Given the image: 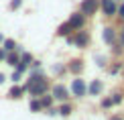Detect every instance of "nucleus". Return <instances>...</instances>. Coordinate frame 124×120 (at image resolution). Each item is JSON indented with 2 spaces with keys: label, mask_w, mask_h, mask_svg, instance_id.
I'll list each match as a JSON object with an SVG mask.
<instances>
[{
  "label": "nucleus",
  "mask_w": 124,
  "mask_h": 120,
  "mask_svg": "<svg viewBox=\"0 0 124 120\" xmlns=\"http://www.w3.org/2000/svg\"><path fill=\"white\" fill-rule=\"evenodd\" d=\"M24 86H27V94H29V96H33V98H41L43 94H47L51 90L49 80L41 73V71H33Z\"/></svg>",
  "instance_id": "1"
},
{
  "label": "nucleus",
  "mask_w": 124,
  "mask_h": 120,
  "mask_svg": "<svg viewBox=\"0 0 124 120\" xmlns=\"http://www.w3.org/2000/svg\"><path fill=\"white\" fill-rule=\"evenodd\" d=\"M69 92H71V96H75V98H85L87 96V83H85V80H81L79 75H77L75 80H71Z\"/></svg>",
  "instance_id": "2"
},
{
  "label": "nucleus",
  "mask_w": 124,
  "mask_h": 120,
  "mask_svg": "<svg viewBox=\"0 0 124 120\" xmlns=\"http://www.w3.org/2000/svg\"><path fill=\"white\" fill-rule=\"evenodd\" d=\"M100 10L106 18H114L118 14V0H100Z\"/></svg>",
  "instance_id": "3"
},
{
  "label": "nucleus",
  "mask_w": 124,
  "mask_h": 120,
  "mask_svg": "<svg viewBox=\"0 0 124 120\" xmlns=\"http://www.w3.org/2000/svg\"><path fill=\"white\" fill-rule=\"evenodd\" d=\"M98 10H100V0H81L79 2V12H84L87 18L94 16Z\"/></svg>",
  "instance_id": "4"
},
{
  "label": "nucleus",
  "mask_w": 124,
  "mask_h": 120,
  "mask_svg": "<svg viewBox=\"0 0 124 120\" xmlns=\"http://www.w3.org/2000/svg\"><path fill=\"white\" fill-rule=\"evenodd\" d=\"M90 41H92V35L87 33L85 29H79V31L73 33V45L79 47V49H85V47L90 45Z\"/></svg>",
  "instance_id": "5"
},
{
  "label": "nucleus",
  "mask_w": 124,
  "mask_h": 120,
  "mask_svg": "<svg viewBox=\"0 0 124 120\" xmlns=\"http://www.w3.org/2000/svg\"><path fill=\"white\" fill-rule=\"evenodd\" d=\"M51 94H53V98H55V100H59V102H67V100H69V96H71L69 88L63 86V83H55V86L51 88Z\"/></svg>",
  "instance_id": "6"
},
{
  "label": "nucleus",
  "mask_w": 124,
  "mask_h": 120,
  "mask_svg": "<svg viewBox=\"0 0 124 120\" xmlns=\"http://www.w3.org/2000/svg\"><path fill=\"white\" fill-rule=\"evenodd\" d=\"M84 69H85V61L79 59V57H73V59L67 63V71H69L71 75H75V77L84 73Z\"/></svg>",
  "instance_id": "7"
},
{
  "label": "nucleus",
  "mask_w": 124,
  "mask_h": 120,
  "mask_svg": "<svg viewBox=\"0 0 124 120\" xmlns=\"http://www.w3.org/2000/svg\"><path fill=\"white\" fill-rule=\"evenodd\" d=\"M102 41H104L106 45H116L118 43V31L114 27H104L102 29Z\"/></svg>",
  "instance_id": "8"
},
{
  "label": "nucleus",
  "mask_w": 124,
  "mask_h": 120,
  "mask_svg": "<svg viewBox=\"0 0 124 120\" xmlns=\"http://www.w3.org/2000/svg\"><path fill=\"white\" fill-rule=\"evenodd\" d=\"M71 23V27H73L75 31H79V29H85V20H87V16L84 12H79V10H77V12H71V16L67 18Z\"/></svg>",
  "instance_id": "9"
},
{
  "label": "nucleus",
  "mask_w": 124,
  "mask_h": 120,
  "mask_svg": "<svg viewBox=\"0 0 124 120\" xmlns=\"http://www.w3.org/2000/svg\"><path fill=\"white\" fill-rule=\"evenodd\" d=\"M104 92V81L102 80H92L87 83V96H102Z\"/></svg>",
  "instance_id": "10"
},
{
  "label": "nucleus",
  "mask_w": 124,
  "mask_h": 120,
  "mask_svg": "<svg viewBox=\"0 0 124 120\" xmlns=\"http://www.w3.org/2000/svg\"><path fill=\"white\" fill-rule=\"evenodd\" d=\"M24 94H27V86H24V83H23V86L14 83V86L8 90V98H12V100H20Z\"/></svg>",
  "instance_id": "11"
},
{
  "label": "nucleus",
  "mask_w": 124,
  "mask_h": 120,
  "mask_svg": "<svg viewBox=\"0 0 124 120\" xmlns=\"http://www.w3.org/2000/svg\"><path fill=\"white\" fill-rule=\"evenodd\" d=\"M73 33H75V29L71 27V23H69V20L61 23L59 27H57V31H55V35H57V37H69V35H73Z\"/></svg>",
  "instance_id": "12"
},
{
  "label": "nucleus",
  "mask_w": 124,
  "mask_h": 120,
  "mask_svg": "<svg viewBox=\"0 0 124 120\" xmlns=\"http://www.w3.org/2000/svg\"><path fill=\"white\" fill-rule=\"evenodd\" d=\"M122 69H124V63H122L120 59H114V61H112V65H108V73H110V75L122 73Z\"/></svg>",
  "instance_id": "13"
},
{
  "label": "nucleus",
  "mask_w": 124,
  "mask_h": 120,
  "mask_svg": "<svg viewBox=\"0 0 124 120\" xmlns=\"http://www.w3.org/2000/svg\"><path fill=\"white\" fill-rule=\"evenodd\" d=\"M71 112H73V106L69 102H61V106L57 108V114H61V116H71Z\"/></svg>",
  "instance_id": "14"
},
{
  "label": "nucleus",
  "mask_w": 124,
  "mask_h": 120,
  "mask_svg": "<svg viewBox=\"0 0 124 120\" xmlns=\"http://www.w3.org/2000/svg\"><path fill=\"white\" fill-rule=\"evenodd\" d=\"M39 100H41V104H43V108H47V110H49V108L53 106L55 98H53V94H49V92H47V94H43V96H41Z\"/></svg>",
  "instance_id": "15"
},
{
  "label": "nucleus",
  "mask_w": 124,
  "mask_h": 120,
  "mask_svg": "<svg viewBox=\"0 0 124 120\" xmlns=\"http://www.w3.org/2000/svg\"><path fill=\"white\" fill-rule=\"evenodd\" d=\"M18 61H20V53H18V51H10V53H6V63H8V65H14V67H16Z\"/></svg>",
  "instance_id": "16"
},
{
  "label": "nucleus",
  "mask_w": 124,
  "mask_h": 120,
  "mask_svg": "<svg viewBox=\"0 0 124 120\" xmlns=\"http://www.w3.org/2000/svg\"><path fill=\"white\" fill-rule=\"evenodd\" d=\"M110 98H112V102H114V106H118V104L124 102V92L122 90H116L114 94H110Z\"/></svg>",
  "instance_id": "17"
},
{
  "label": "nucleus",
  "mask_w": 124,
  "mask_h": 120,
  "mask_svg": "<svg viewBox=\"0 0 124 120\" xmlns=\"http://www.w3.org/2000/svg\"><path fill=\"white\" fill-rule=\"evenodd\" d=\"M29 108H31V112H41V110H45L39 98H33V100H31V104H29Z\"/></svg>",
  "instance_id": "18"
},
{
  "label": "nucleus",
  "mask_w": 124,
  "mask_h": 120,
  "mask_svg": "<svg viewBox=\"0 0 124 120\" xmlns=\"http://www.w3.org/2000/svg\"><path fill=\"white\" fill-rule=\"evenodd\" d=\"M2 47H4V49H6V53H10V51H14V49H16V41H14V39H4V43H2Z\"/></svg>",
  "instance_id": "19"
},
{
  "label": "nucleus",
  "mask_w": 124,
  "mask_h": 120,
  "mask_svg": "<svg viewBox=\"0 0 124 120\" xmlns=\"http://www.w3.org/2000/svg\"><path fill=\"white\" fill-rule=\"evenodd\" d=\"M122 53H124V45L120 43V41H118L116 45H112V55H114V57H120Z\"/></svg>",
  "instance_id": "20"
},
{
  "label": "nucleus",
  "mask_w": 124,
  "mask_h": 120,
  "mask_svg": "<svg viewBox=\"0 0 124 120\" xmlns=\"http://www.w3.org/2000/svg\"><path fill=\"white\" fill-rule=\"evenodd\" d=\"M33 55H31V53H27V51H23V55H20V63H24V65H29L31 67V63H33Z\"/></svg>",
  "instance_id": "21"
},
{
  "label": "nucleus",
  "mask_w": 124,
  "mask_h": 120,
  "mask_svg": "<svg viewBox=\"0 0 124 120\" xmlns=\"http://www.w3.org/2000/svg\"><path fill=\"white\" fill-rule=\"evenodd\" d=\"M100 106H102V108H106V110H108V108H114V102H112V98H110V96H106V98H102Z\"/></svg>",
  "instance_id": "22"
},
{
  "label": "nucleus",
  "mask_w": 124,
  "mask_h": 120,
  "mask_svg": "<svg viewBox=\"0 0 124 120\" xmlns=\"http://www.w3.org/2000/svg\"><path fill=\"white\" fill-rule=\"evenodd\" d=\"M20 6H23V0H10V4H8V8L12 10V12H14V10H18Z\"/></svg>",
  "instance_id": "23"
},
{
  "label": "nucleus",
  "mask_w": 124,
  "mask_h": 120,
  "mask_svg": "<svg viewBox=\"0 0 124 120\" xmlns=\"http://www.w3.org/2000/svg\"><path fill=\"white\" fill-rule=\"evenodd\" d=\"M116 16L124 23V0H122V2H118V14H116Z\"/></svg>",
  "instance_id": "24"
},
{
  "label": "nucleus",
  "mask_w": 124,
  "mask_h": 120,
  "mask_svg": "<svg viewBox=\"0 0 124 120\" xmlns=\"http://www.w3.org/2000/svg\"><path fill=\"white\" fill-rule=\"evenodd\" d=\"M65 69H67V67H63V65H53V71H55V73H57V75H61V73H65Z\"/></svg>",
  "instance_id": "25"
},
{
  "label": "nucleus",
  "mask_w": 124,
  "mask_h": 120,
  "mask_svg": "<svg viewBox=\"0 0 124 120\" xmlns=\"http://www.w3.org/2000/svg\"><path fill=\"white\" fill-rule=\"evenodd\" d=\"M14 69H16V71H20V73H24V71L29 69V65H24V63H20V61H18V63H16V67H14Z\"/></svg>",
  "instance_id": "26"
},
{
  "label": "nucleus",
  "mask_w": 124,
  "mask_h": 120,
  "mask_svg": "<svg viewBox=\"0 0 124 120\" xmlns=\"http://www.w3.org/2000/svg\"><path fill=\"white\" fill-rule=\"evenodd\" d=\"M96 61H98V65H100V67H108L106 59H104V57H102V55H96Z\"/></svg>",
  "instance_id": "27"
},
{
  "label": "nucleus",
  "mask_w": 124,
  "mask_h": 120,
  "mask_svg": "<svg viewBox=\"0 0 124 120\" xmlns=\"http://www.w3.org/2000/svg\"><path fill=\"white\" fill-rule=\"evenodd\" d=\"M20 77H23V73H20V71H16V69H14V73H12V77H10V80H12L14 83H18V81H20Z\"/></svg>",
  "instance_id": "28"
},
{
  "label": "nucleus",
  "mask_w": 124,
  "mask_h": 120,
  "mask_svg": "<svg viewBox=\"0 0 124 120\" xmlns=\"http://www.w3.org/2000/svg\"><path fill=\"white\" fill-rule=\"evenodd\" d=\"M118 41H120V43L124 45V24L120 27V31H118Z\"/></svg>",
  "instance_id": "29"
},
{
  "label": "nucleus",
  "mask_w": 124,
  "mask_h": 120,
  "mask_svg": "<svg viewBox=\"0 0 124 120\" xmlns=\"http://www.w3.org/2000/svg\"><path fill=\"white\" fill-rule=\"evenodd\" d=\"M0 61H6V49L0 47Z\"/></svg>",
  "instance_id": "30"
},
{
  "label": "nucleus",
  "mask_w": 124,
  "mask_h": 120,
  "mask_svg": "<svg viewBox=\"0 0 124 120\" xmlns=\"http://www.w3.org/2000/svg\"><path fill=\"white\" fill-rule=\"evenodd\" d=\"M4 80H6V75H4V73H0V86L4 83Z\"/></svg>",
  "instance_id": "31"
},
{
  "label": "nucleus",
  "mask_w": 124,
  "mask_h": 120,
  "mask_svg": "<svg viewBox=\"0 0 124 120\" xmlns=\"http://www.w3.org/2000/svg\"><path fill=\"white\" fill-rule=\"evenodd\" d=\"M110 120H124V118H122V116H112Z\"/></svg>",
  "instance_id": "32"
},
{
  "label": "nucleus",
  "mask_w": 124,
  "mask_h": 120,
  "mask_svg": "<svg viewBox=\"0 0 124 120\" xmlns=\"http://www.w3.org/2000/svg\"><path fill=\"white\" fill-rule=\"evenodd\" d=\"M4 43V37H2V35H0V45H2Z\"/></svg>",
  "instance_id": "33"
},
{
  "label": "nucleus",
  "mask_w": 124,
  "mask_h": 120,
  "mask_svg": "<svg viewBox=\"0 0 124 120\" xmlns=\"http://www.w3.org/2000/svg\"><path fill=\"white\" fill-rule=\"evenodd\" d=\"M122 75H124V69H122Z\"/></svg>",
  "instance_id": "34"
},
{
  "label": "nucleus",
  "mask_w": 124,
  "mask_h": 120,
  "mask_svg": "<svg viewBox=\"0 0 124 120\" xmlns=\"http://www.w3.org/2000/svg\"><path fill=\"white\" fill-rule=\"evenodd\" d=\"M118 2H122V0H118Z\"/></svg>",
  "instance_id": "35"
}]
</instances>
